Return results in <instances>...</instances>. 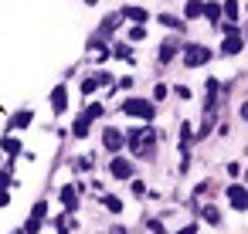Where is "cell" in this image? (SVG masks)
I'll list each match as a JSON object with an SVG mask.
<instances>
[{"label": "cell", "mask_w": 248, "mask_h": 234, "mask_svg": "<svg viewBox=\"0 0 248 234\" xmlns=\"http://www.w3.org/2000/svg\"><path fill=\"white\" fill-rule=\"evenodd\" d=\"M119 14H123L126 21H133V24H140V28H143V21H150V14H146L143 7H123Z\"/></svg>", "instance_id": "10"}, {"label": "cell", "mask_w": 248, "mask_h": 234, "mask_svg": "<svg viewBox=\"0 0 248 234\" xmlns=\"http://www.w3.org/2000/svg\"><path fill=\"white\" fill-rule=\"evenodd\" d=\"M102 204H106V210H112V214L123 210V200H119V197H102Z\"/></svg>", "instance_id": "19"}, {"label": "cell", "mask_w": 248, "mask_h": 234, "mask_svg": "<svg viewBox=\"0 0 248 234\" xmlns=\"http://www.w3.org/2000/svg\"><path fill=\"white\" fill-rule=\"evenodd\" d=\"M150 234H167V231H163V224H160V220H150Z\"/></svg>", "instance_id": "27"}, {"label": "cell", "mask_w": 248, "mask_h": 234, "mask_svg": "<svg viewBox=\"0 0 248 234\" xmlns=\"http://www.w3.org/2000/svg\"><path fill=\"white\" fill-rule=\"evenodd\" d=\"M160 24H167V28H173V31H180V28H184V21H180V17H173V14H160Z\"/></svg>", "instance_id": "15"}, {"label": "cell", "mask_w": 248, "mask_h": 234, "mask_svg": "<svg viewBox=\"0 0 248 234\" xmlns=\"http://www.w3.org/2000/svg\"><path fill=\"white\" fill-rule=\"evenodd\" d=\"M112 55H116V58H129V48H126V44H116Z\"/></svg>", "instance_id": "25"}, {"label": "cell", "mask_w": 248, "mask_h": 234, "mask_svg": "<svg viewBox=\"0 0 248 234\" xmlns=\"http://www.w3.org/2000/svg\"><path fill=\"white\" fill-rule=\"evenodd\" d=\"M126 143H129V149H133L136 156H143V160H150L153 149H156V136H153V129H146V126L129 129V132H126Z\"/></svg>", "instance_id": "1"}, {"label": "cell", "mask_w": 248, "mask_h": 234, "mask_svg": "<svg viewBox=\"0 0 248 234\" xmlns=\"http://www.w3.org/2000/svg\"><path fill=\"white\" fill-rule=\"evenodd\" d=\"M228 200H231L234 210H248V190H245L241 183H231V187H228Z\"/></svg>", "instance_id": "4"}, {"label": "cell", "mask_w": 248, "mask_h": 234, "mask_svg": "<svg viewBox=\"0 0 248 234\" xmlns=\"http://www.w3.org/2000/svg\"><path fill=\"white\" fill-rule=\"evenodd\" d=\"M143 38H146V31H143V28H140V24H136V28H133V31H129V41H143Z\"/></svg>", "instance_id": "23"}, {"label": "cell", "mask_w": 248, "mask_h": 234, "mask_svg": "<svg viewBox=\"0 0 248 234\" xmlns=\"http://www.w3.org/2000/svg\"><path fill=\"white\" fill-rule=\"evenodd\" d=\"M207 61H211V51L204 44H184V65L187 68H201Z\"/></svg>", "instance_id": "3"}, {"label": "cell", "mask_w": 248, "mask_h": 234, "mask_svg": "<svg viewBox=\"0 0 248 234\" xmlns=\"http://www.w3.org/2000/svg\"><path fill=\"white\" fill-rule=\"evenodd\" d=\"M95 88H99V78H85V82H82V92H85V95H92Z\"/></svg>", "instance_id": "21"}, {"label": "cell", "mask_w": 248, "mask_h": 234, "mask_svg": "<svg viewBox=\"0 0 248 234\" xmlns=\"http://www.w3.org/2000/svg\"><path fill=\"white\" fill-rule=\"evenodd\" d=\"M177 99H190V88L187 85H177Z\"/></svg>", "instance_id": "29"}, {"label": "cell", "mask_w": 248, "mask_h": 234, "mask_svg": "<svg viewBox=\"0 0 248 234\" xmlns=\"http://www.w3.org/2000/svg\"><path fill=\"white\" fill-rule=\"evenodd\" d=\"M241 48H245V41H241V34H238V31H234V34H224V44H221V51H224V55H238Z\"/></svg>", "instance_id": "9"}, {"label": "cell", "mask_w": 248, "mask_h": 234, "mask_svg": "<svg viewBox=\"0 0 248 234\" xmlns=\"http://www.w3.org/2000/svg\"><path fill=\"white\" fill-rule=\"evenodd\" d=\"M224 11H221V4H204V17H211V21H217Z\"/></svg>", "instance_id": "18"}, {"label": "cell", "mask_w": 248, "mask_h": 234, "mask_svg": "<svg viewBox=\"0 0 248 234\" xmlns=\"http://www.w3.org/2000/svg\"><path fill=\"white\" fill-rule=\"evenodd\" d=\"M123 116H136V119H153V102L146 99H123L119 102Z\"/></svg>", "instance_id": "2"}, {"label": "cell", "mask_w": 248, "mask_h": 234, "mask_svg": "<svg viewBox=\"0 0 248 234\" xmlns=\"http://www.w3.org/2000/svg\"><path fill=\"white\" fill-rule=\"evenodd\" d=\"M38 231H41V220L31 217V220H28V234H38Z\"/></svg>", "instance_id": "26"}, {"label": "cell", "mask_w": 248, "mask_h": 234, "mask_svg": "<svg viewBox=\"0 0 248 234\" xmlns=\"http://www.w3.org/2000/svg\"><path fill=\"white\" fill-rule=\"evenodd\" d=\"M112 234H129V231L126 227H112Z\"/></svg>", "instance_id": "32"}, {"label": "cell", "mask_w": 248, "mask_h": 234, "mask_svg": "<svg viewBox=\"0 0 248 234\" xmlns=\"http://www.w3.org/2000/svg\"><path fill=\"white\" fill-rule=\"evenodd\" d=\"M102 146H106L109 153H119V149L126 146V136H123L119 129H106V132H102Z\"/></svg>", "instance_id": "5"}, {"label": "cell", "mask_w": 248, "mask_h": 234, "mask_svg": "<svg viewBox=\"0 0 248 234\" xmlns=\"http://www.w3.org/2000/svg\"><path fill=\"white\" fill-rule=\"evenodd\" d=\"M31 119H34V112H31V109H24V112H17V116L11 119V129H24Z\"/></svg>", "instance_id": "11"}, {"label": "cell", "mask_w": 248, "mask_h": 234, "mask_svg": "<svg viewBox=\"0 0 248 234\" xmlns=\"http://www.w3.org/2000/svg\"><path fill=\"white\" fill-rule=\"evenodd\" d=\"M82 116H85L89 122H92V119H102V102H92V105H89V109H85Z\"/></svg>", "instance_id": "16"}, {"label": "cell", "mask_w": 248, "mask_h": 234, "mask_svg": "<svg viewBox=\"0 0 248 234\" xmlns=\"http://www.w3.org/2000/svg\"><path fill=\"white\" fill-rule=\"evenodd\" d=\"M221 11H224V17H238V4H234V0H224Z\"/></svg>", "instance_id": "20"}, {"label": "cell", "mask_w": 248, "mask_h": 234, "mask_svg": "<svg viewBox=\"0 0 248 234\" xmlns=\"http://www.w3.org/2000/svg\"><path fill=\"white\" fill-rule=\"evenodd\" d=\"M109 173H112L116 180H129V176H133V163L123 160V156H116V160L109 163Z\"/></svg>", "instance_id": "6"}, {"label": "cell", "mask_w": 248, "mask_h": 234, "mask_svg": "<svg viewBox=\"0 0 248 234\" xmlns=\"http://www.w3.org/2000/svg\"><path fill=\"white\" fill-rule=\"evenodd\" d=\"M51 109H55V116L68 112V88H65V85H58V88L51 92Z\"/></svg>", "instance_id": "8"}, {"label": "cell", "mask_w": 248, "mask_h": 234, "mask_svg": "<svg viewBox=\"0 0 248 234\" xmlns=\"http://www.w3.org/2000/svg\"><path fill=\"white\" fill-rule=\"evenodd\" d=\"M72 136H75V139H85V136H89V119H85V116H78V119H75Z\"/></svg>", "instance_id": "12"}, {"label": "cell", "mask_w": 248, "mask_h": 234, "mask_svg": "<svg viewBox=\"0 0 248 234\" xmlns=\"http://www.w3.org/2000/svg\"><path fill=\"white\" fill-rule=\"evenodd\" d=\"M153 99H167V85H156L153 88Z\"/></svg>", "instance_id": "28"}, {"label": "cell", "mask_w": 248, "mask_h": 234, "mask_svg": "<svg viewBox=\"0 0 248 234\" xmlns=\"http://www.w3.org/2000/svg\"><path fill=\"white\" fill-rule=\"evenodd\" d=\"M14 234H24V231H14Z\"/></svg>", "instance_id": "33"}, {"label": "cell", "mask_w": 248, "mask_h": 234, "mask_svg": "<svg viewBox=\"0 0 248 234\" xmlns=\"http://www.w3.org/2000/svg\"><path fill=\"white\" fill-rule=\"evenodd\" d=\"M4 149H7L11 156H17V153H21V143H17V139H4Z\"/></svg>", "instance_id": "22"}, {"label": "cell", "mask_w": 248, "mask_h": 234, "mask_svg": "<svg viewBox=\"0 0 248 234\" xmlns=\"http://www.w3.org/2000/svg\"><path fill=\"white\" fill-rule=\"evenodd\" d=\"M201 217H204L207 224H217V220H221V214H217V210H214L211 204H207V207H201Z\"/></svg>", "instance_id": "17"}, {"label": "cell", "mask_w": 248, "mask_h": 234, "mask_svg": "<svg viewBox=\"0 0 248 234\" xmlns=\"http://www.w3.org/2000/svg\"><path fill=\"white\" fill-rule=\"evenodd\" d=\"M177 51H184V44L177 41V38H167L163 44H160V61L167 65V61H173L177 58Z\"/></svg>", "instance_id": "7"}, {"label": "cell", "mask_w": 248, "mask_h": 234, "mask_svg": "<svg viewBox=\"0 0 248 234\" xmlns=\"http://www.w3.org/2000/svg\"><path fill=\"white\" fill-rule=\"evenodd\" d=\"M45 207H48V204H45V200H38V204H34V210H31V217H38V220H41V217H45Z\"/></svg>", "instance_id": "24"}, {"label": "cell", "mask_w": 248, "mask_h": 234, "mask_svg": "<svg viewBox=\"0 0 248 234\" xmlns=\"http://www.w3.org/2000/svg\"><path fill=\"white\" fill-rule=\"evenodd\" d=\"M177 234H197V224H187V227H180Z\"/></svg>", "instance_id": "30"}, {"label": "cell", "mask_w": 248, "mask_h": 234, "mask_svg": "<svg viewBox=\"0 0 248 234\" xmlns=\"http://www.w3.org/2000/svg\"><path fill=\"white\" fill-rule=\"evenodd\" d=\"M187 17H204V4L201 0H187V11H184Z\"/></svg>", "instance_id": "14"}, {"label": "cell", "mask_w": 248, "mask_h": 234, "mask_svg": "<svg viewBox=\"0 0 248 234\" xmlns=\"http://www.w3.org/2000/svg\"><path fill=\"white\" fill-rule=\"evenodd\" d=\"M241 119H245V122H248V102H245V105H241Z\"/></svg>", "instance_id": "31"}, {"label": "cell", "mask_w": 248, "mask_h": 234, "mask_svg": "<svg viewBox=\"0 0 248 234\" xmlns=\"http://www.w3.org/2000/svg\"><path fill=\"white\" fill-rule=\"evenodd\" d=\"M75 200H78V193H75V187H62V204L72 210L75 207Z\"/></svg>", "instance_id": "13"}]
</instances>
